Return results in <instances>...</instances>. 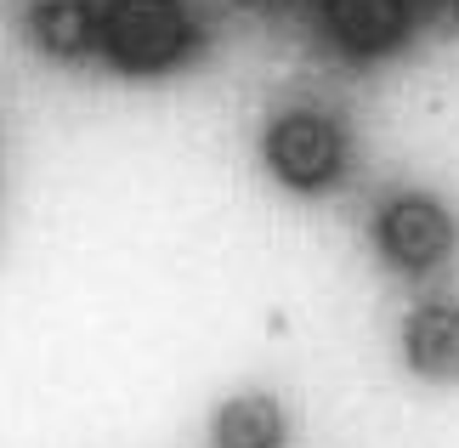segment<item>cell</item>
Wrapping results in <instances>:
<instances>
[{
	"mask_svg": "<svg viewBox=\"0 0 459 448\" xmlns=\"http://www.w3.org/2000/svg\"><path fill=\"white\" fill-rule=\"evenodd\" d=\"M341 131L324 114H284L267 131V165L290 188H329L341 171Z\"/></svg>",
	"mask_w": 459,
	"mask_h": 448,
	"instance_id": "2",
	"label": "cell"
},
{
	"mask_svg": "<svg viewBox=\"0 0 459 448\" xmlns=\"http://www.w3.org/2000/svg\"><path fill=\"white\" fill-rule=\"evenodd\" d=\"M380 250H385V261L403 267V273H426V267H437L454 250V222H448V210L437 205V199H392L380 210Z\"/></svg>",
	"mask_w": 459,
	"mask_h": 448,
	"instance_id": "3",
	"label": "cell"
},
{
	"mask_svg": "<svg viewBox=\"0 0 459 448\" xmlns=\"http://www.w3.org/2000/svg\"><path fill=\"white\" fill-rule=\"evenodd\" d=\"M454 12H459V0H454Z\"/></svg>",
	"mask_w": 459,
	"mask_h": 448,
	"instance_id": "8",
	"label": "cell"
},
{
	"mask_svg": "<svg viewBox=\"0 0 459 448\" xmlns=\"http://www.w3.org/2000/svg\"><path fill=\"white\" fill-rule=\"evenodd\" d=\"M97 40L108 46V57L119 68L153 75V68H165L187 51L193 23L176 0H108V12L97 23Z\"/></svg>",
	"mask_w": 459,
	"mask_h": 448,
	"instance_id": "1",
	"label": "cell"
},
{
	"mask_svg": "<svg viewBox=\"0 0 459 448\" xmlns=\"http://www.w3.org/2000/svg\"><path fill=\"white\" fill-rule=\"evenodd\" d=\"M409 364L426 381H459V307H420L409 318Z\"/></svg>",
	"mask_w": 459,
	"mask_h": 448,
	"instance_id": "5",
	"label": "cell"
},
{
	"mask_svg": "<svg viewBox=\"0 0 459 448\" xmlns=\"http://www.w3.org/2000/svg\"><path fill=\"white\" fill-rule=\"evenodd\" d=\"M324 23L346 51H385L409 29V6L403 0H329Z\"/></svg>",
	"mask_w": 459,
	"mask_h": 448,
	"instance_id": "4",
	"label": "cell"
},
{
	"mask_svg": "<svg viewBox=\"0 0 459 448\" xmlns=\"http://www.w3.org/2000/svg\"><path fill=\"white\" fill-rule=\"evenodd\" d=\"M29 29L51 57H80V51H91V40H97V12L85 6V0H40L34 17H29Z\"/></svg>",
	"mask_w": 459,
	"mask_h": 448,
	"instance_id": "6",
	"label": "cell"
},
{
	"mask_svg": "<svg viewBox=\"0 0 459 448\" xmlns=\"http://www.w3.org/2000/svg\"><path fill=\"white\" fill-rule=\"evenodd\" d=\"M284 443V415L273 398H238L216 415V448H278Z\"/></svg>",
	"mask_w": 459,
	"mask_h": 448,
	"instance_id": "7",
	"label": "cell"
}]
</instances>
